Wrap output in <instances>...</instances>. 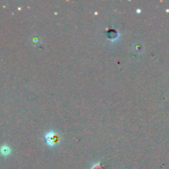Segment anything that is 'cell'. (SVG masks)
<instances>
[{"mask_svg":"<svg viewBox=\"0 0 169 169\" xmlns=\"http://www.w3.org/2000/svg\"><path fill=\"white\" fill-rule=\"evenodd\" d=\"M46 143L48 144L50 146H54L56 145L59 141L58 136L54 133V132H49L46 135Z\"/></svg>","mask_w":169,"mask_h":169,"instance_id":"cell-1","label":"cell"},{"mask_svg":"<svg viewBox=\"0 0 169 169\" xmlns=\"http://www.w3.org/2000/svg\"><path fill=\"white\" fill-rule=\"evenodd\" d=\"M10 153V149L7 146H3L2 148V153L4 155H7Z\"/></svg>","mask_w":169,"mask_h":169,"instance_id":"cell-2","label":"cell"}]
</instances>
